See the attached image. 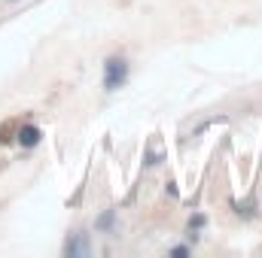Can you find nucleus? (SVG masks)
I'll use <instances>...</instances> for the list:
<instances>
[{"mask_svg": "<svg viewBox=\"0 0 262 258\" xmlns=\"http://www.w3.org/2000/svg\"><path fill=\"white\" fill-rule=\"evenodd\" d=\"M125 73H128V70H125V61H122V58H110V61H107V79H104V85H107L110 91L119 88V85L125 82Z\"/></svg>", "mask_w": 262, "mask_h": 258, "instance_id": "1", "label": "nucleus"}, {"mask_svg": "<svg viewBox=\"0 0 262 258\" xmlns=\"http://www.w3.org/2000/svg\"><path fill=\"white\" fill-rule=\"evenodd\" d=\"M18 143H21V146H37V143H40V131L37 128H21L18 131Z\"/></svg>", "mask_w": 262, "mask_h": 258, "instance_id": "2", "label": "nucleus"}]
</instances>
